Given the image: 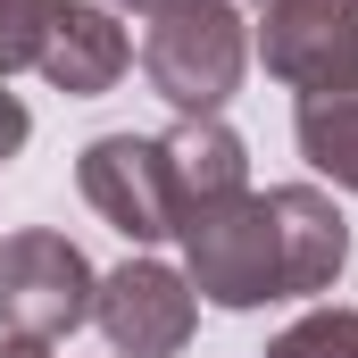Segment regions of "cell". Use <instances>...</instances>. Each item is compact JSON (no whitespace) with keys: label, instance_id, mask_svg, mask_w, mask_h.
I'll use <instances>...</instances> for the list:
<instances>
[{"label":"cell","instance_id":"cell-1","mask_svg":"<svg viewBox=\"0 0 358 358\" xmlns=\"http://www.w3.org/2000/svg\"><path fill=\"white\" fill-rule=\"evenodd\" d=\"M250 67V25L234 0H159L142 25V76L183 117H217Z\"/></svg>","mask_w":358,"mask_h":358},{"label":"cell","instance_id":"cell-2","mask_svg":"<svg viewBox=\"0 0 358 358\" xmlns=\"http://www.w3.org/2000/svg\"><path fill=\"white\" fill-rule=\"evenodd\" d=\"M183 242V283L217 308H267L283 300V242H275V208L267 192H242L208 217L176 225Z\"/></svg>","mask_w":358,"mask_h":358},{"label":"cell","instance_id":"cell-3","mask_svg":"<svg viewBox=\"0 0 358 358\" xmlns=\"http://www.w3.org/2000/svg\"><path fill=\"white\" fill-rule=\"evenodd\" d=\"M92 292H100V275H92V259L67 234L34 225V234L0 242V334L67 342L76 325H92Z\"/></svg>","mask_w":358,"mask_h":358},{"label":"cell","instance_id":"cell-4","mask_svg":"<svg viewBox=\"0 0 358 358\" xmlns=\"http://www.w3.org/2000/svg\"><path fill=\"white\" fill-rule=\"evenodd\" d=\"M259 59L292 92L358 84V0H259Z\"/></svg>","mask_w":358,"mask_h":358},{"label":"cell","instance_id":"cell-5","mask_svg":"<svg viewBox=\"0 0 358 358\" xmlns=\"http://www.w3.org/2000/svg\"><path fill=\"white\" fill-rule=\"evenodd\" d=\"M84 200L125 234V242H167L176 234V200H167V150L159 134H100L76 159Z\"/></svg>","mask_w":358,"mask_h":358},{"label":"cell","instance_id":"cell-6","mask_svg":"<svg viewBox=\"0 0 358 358\" xmlns=\"http://www.w3.org/2000/svg\"><path fill=\"white\" fill-rule=\"evenodd\" d=\"M92 325L108 334L117 358H176L192 342V283L159 259H125L117 275H100Z\"/></svg>","mask_w":358,"mask_h":358},{"label":"cell","instance_id":"cell-7","mask_svg":"<svg viewBox=\"0 0 358 358\" xmlns=\"http://www.w3.org/2000/svg\"><path fill=\"white\" fill-rule=\"evenodd\" d=\"M125 59H134V42H125V25H117L100 0H50L34 67L67 92V100H100V92L125 76Z\"/></svg>","mask_w":358,"mask_h":358},{"label":"cell","instance_id":"cell-8","mask_svg":"<svg viewBox=\"0 0 358 358\" xmlns=\"http://www.w3.org/2000/svg\"><path fill=\"white\" fill-rule=\"evenodd\" d=\"M159 150H167L176 225H192V217H208V208H225V200L250 192V150H242V134L217 125V117H183L176 134H159Z\"/></svg>","mask_w":358,"mask_h":358},{"label":"cell","instance_id":"cell-9","mask_svg":"<svg viewBox=\"0 0 358 358\" xmlns=\"http://www.w3.org/2000/svg\"><path fill=\"white\" fill-rule=\"evenodd\" d=\"M275 242H283V300H308V292H334V275L350 267V225L342 208L317 192V183H275Z\"/></svg>","mask_w":358,"mask_h":358},{"label":"cell","instance_id":"cell-10","mask_svg":"<svg viewBox=\"0 0 358 358\" xmlns=\"http://www.w3.org/2000/svg\"><path fill=\"white\" fill-rule=\"evenodd\" d=\"M300 159L317 176H334L342 192H358V84H334V92H300Z\"/></svg>","mask_w":358,"mask_h":358},{"label":"cell","instance_id":"cell-11","mask_svg":"<svg viewBox=\"0 0 358 358\" xmlns=\"http://www.w3.org/2000/svg\"><path fill=\"white\" fill-rule=\"evenodd\" d=\"M259 358H358V308H308V317L283 325Z\"/></svg>","mask_w":358,"mask_h":358},{"label":"cell","instance_id":"cell-12","mask_svg":"<svg viewBox=\"0 0 358 358\" xmlns=\"http://www.w3.org/2000/svg\"><path fill=\"white\" fill-rule=\"evenodd\" d=\"M42 17H50V0H0V84H8L17 67H34Z\"/></svg>","mask_w":358,"mask_h":358},{"label":"cell","instance_id":"cell-13","mask_svg":"<svg viewBox=\"0 0 358 358\" xmlns=\"http://www.w3.org/2000/svg\"><path fill=\"white\" fill-rule=\"evenodd\" d=\"M25 134H34V117H25V100L0 84V159H17L25 150Z\"/></svg>","mask_w":358,"mask_h":358},{"label":"cell","instance_id":"cell-14","mask_svg":"<svg viewBox=\"0 0 358 358\" xmlns=\"http://www.w3.org/2000/svg\"><path fill=\"white\" fill-rule=\"evenodd\" d=\"M0 358H50V342H17V334H0Z\"/></svg>","mask_w":358,"mask_h":358},{"label":"cell","instance_id":"cell-15","mask_svg":"<svg viewBox=\"0 0 358 358\" xmlns=\"http://www.w3.org/2000/svg\"><path fill=\"white\" fill-rule=\"evenodd\" d=\"M117 8H142V17H150V8H159V0H117Z\"/></svg>","mask_w":358,"mask_h":358}]
</instances>
